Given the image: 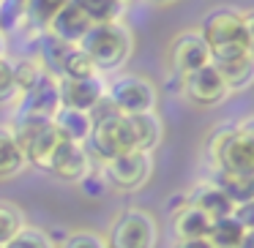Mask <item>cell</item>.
<instances>
[{
    "mask_svg": "<svg viewBox=\"0 0 254 248\" xmlns=\"http://www.w3.org/2000/svg\"><path fill=\"white\" fill-rule=\"evenodd\" d=\"M208 240L213 248H243L252 240V226L243 224V221L232 213V215H227V218L213 221Z\"/></svg>",
    "mask_w": 254,
    "mask_h": 248,
    "instance_id": "cell-17",
    "label": "cell"
},
{
    "mask_svg": "<svg viewBox=\"0 0 254 248\" xmlns=\"http://www.w3.org/2000/svg\"><path fill=\"white\" fill-rule=\"evenodd\" d=\"M167 57H170V68L175 79H183L189 74L199 71V68L210 66V50L205 47L202 36L197 30H181L170 41Z\"/></svg>",
    "mask_w": 254,
    "mask_h": 248,
    "instance_id": "cell-9",
    "label": "cell"
},
{
    "mask_svg": "<svg viewBox=\"0 0 254 248\" xmlns=\"http://www.w3.org/2000/svg\"><path fill=\"white\" fill-rule=\"evenodd\" d=\"M58 99H61V109L96 115L107 104V79H58Z\"/></svg>",
    "mask_w": 254,
    "mask_h": 248,
    "instance_id": "cell-8",
    "label": "cell"
},
{
    "mask_svg": "<svg viewBox=\"0 0 254 248\" xmlns=\"http://www.w3.org/2000/svg\"><path fill=\"white\" fill-rule=\"evenodd\" d=\"M61 248H107L104 243V235L101 232H93V229H77L66 237Z\"/></svg>",
    "mask_w": 254,
    "mask_h": 248,
    "instance_id": "cell-26",
    "label": "cell"
},
{
    "mask_svg": "<svg viewBox=\"0 0 254 248\" xmlns=\"http://www.w3.org/2000/svg\"><path fill=\"white\" fill-rule=\"evenodd\" d=\"M205 164L213 172L232 175H254V131L252 123L243 120L235 126H221L205 142Z\"/></svg>",
    "mask_w": 254,
    "mask_h": 248,
    "instance_id": "cell-2",
    "label": "cell"
},
{
    "mask_svg": "<svg viewBox=\"0 0 254 248\" xmlns=\"http://www.w3.org/2000/svg\"><path fill=\"white\" fill-rule=\"evenodd\" d=\"M90 28H93V22L88 19L82 3H79V0H63L61 8H58L55 17H52L50 28H47V33H50L52 39L68 44V47H79V41L88 36Z\"/></svg>",
    "mask_w": 254,
    "mask_h": 248,
    "instance_id": "cell-12",
    "label": "cell"
},
{
    "mask_svg": "<svg viewBox=\"0 0 254 248\" xmlns=\"http://www.w3.org/2000/svg\"><path fill=\"white\" fill-rule=\"evenodd\" d=\"M197 33L202 36L205 47L210 50V63L254 55V25L249 11L216 8V11L205 14Z\"/></svg>",
    "mask_w": 254,
    "mask_h": 248,
    "instance_id": "cell-1",
    "label": "cell"
},
{
    "mask_svg": "<svg viewBox=\"0 0 254 248\" xmlns=\"http://www.w3.org/2000/svg\"><path fill=\"white\" fill-rule=\"evenodd\" d=\"M3 248H58V246H55V240L41 229V226L25 224L22 229H19V235L14 237L11 243H6Z\"/></svg>",
    "mask_w": 254,
    "mask_h": 248,
    "instance_id": "cell-24",
    "label": "cell"
},
{
    "mask_svg": "<svg viewBox=\"0 0 254 248\" xmlns=\"http://www.w3.org/2000/svg\"><path fill=\"white\" fill-rule=\"evenodd\" d=\"M93 77H101V74L96 71V66L88 60V55H85L79 47H74V50L68 52V57L63 60L58 79H93Z\"/></svg>",
    "mask_w": 254,
    "mask_h": 248,
    "instance_id": "cell-22",
    "label": "cell"
},
{
    "mask_svg": "<svg viewBox=\"0 0 254 248\" xmlns=\"http://www.w3.org/2000/svg\"><path fill=\"white\" fill-rule=\"evenodd\" d=\"M101 177L110 188L121 194H134L145 188L153 177V155L139 153V150H128V153L118 155L112 161L101 164Z\"/></svg>",
    "mask_w": 254,
    "mask_h": 248,
    "instance_id": "cell-7",
    "label": "cell"
},
{
    "mask_svg": "<svg viewBox=\"0 0 254 248\" xmlns=\"http://www.w3.org/2000/svg\"><path fill=\"white\" fill-rule=\"evenodd\" d=\"M25 224H28V221H25V213L17 204L0 199V248L6 246V243H11Z\"/></svg>",
    "mask_w": 254,
    "mask_h": 248,
    "instance_id": "cell-23",
    "label": "cell"
},
{
    "mask_svg": "<svg viewBox=\"0 0 254 248\" xmlns=\"http://www.w3.org/2000/svg\"><path fill=\"white\" fill-rule=\"evenodd\" d=\"M0 57H8V39H6V33H0Z\"/></svg>",
    "mask_w": 254,
    "mask_h": 248,
    "instance_id": "cell-28",
    "label": "cell"
},
{
    "mask_svg": "<svg viewBox=\"0 0 254 248\" xmlns=\"http://www.w3.org/2000/svg\"><path fill=\"white\" fill-rule=\"evenodd\" d=\"M25 169H28V161H25V153L11 126H0V180H11Z\"/></svg>",
    "mask_w": 254,
    "mask_h": 248,
    "instance_id": "cell-20",
    "label": "cell"
},
{
    "mask_svg": "<svg viewBox=\"0 0 254 248\" xmlns=\"http://www.w3.org/2000/svg\"><path fill=\"white\" fill-rule=\"evenodd\" d=\"M175 248H213L210 240H178Z\"/></svg>",
    "mask_w": 254,
    "mask_h": 248,
    "instance_id": "cell-27",
    "label": "cell"
},
{
    "mask_svg": "<svg viewBox=\"0 0 254 248\" xmlns=\"http://www.w3.org/2000/svg\"><path fill=\"white\" fill-rule=\"evenodd\" d=\"M213 221L191 204H181L172 215V232L178 240H208Z\"/></svg>",
    "mask_w": 254,
    "mask_h": 248,
    "instance_id": "cell-16",
    "label": "cell"
},
{
    "mask_svg": "<svg viewBox=\"0 0 254 248\" xmlns=\"http://www.w3.org/2000/svg\"><path fill=\"white\" fill-rule=\"evenodd\" d=\"M107 106L123 117L156 112L159 90L142 74H115V79L107 82Z\"/></svg>",
    "mask_w": 254,
    "mask_h": 248,
    "instance_id": "cell-5",
    "label": "cell"
},
{
    "mask_svg": "<svg viewBox=\"0 0 254 248\" xmlns=\"http://www.w3.org/2000/svg\"><path fill=\"white\" fill-rule=\"evenodd\" d=\"M186 204L197 207L199 213H205L210 221L227 218V215L235 213L232 202L224 197V194H221V188L216 186L213 180H202V183H197L191 191H186Z\"/></svg>",
    "mask_w": 254,
    "mask_h": 248,
    "instance_id": "cell-13",
    "label": "cell"
},
{
    "mask_svg": "<svg viewBox=\"0 0 254 248\" xmlns=\"http://www.w3.org/2000/svg\"><path fill=\"white\" fill-rule=\"evenodd\" d=\"M88 14V19L93 25H112V22H123L126 19L128 6L121 0H79Z\"/></svg>",
    "mask_w": 254,
    "mask_h": 248,
    "instance_id": "cell-21",
    "label": "cell"
},
{
    "mask_svg": "<svg viewBox=\"0 0 254 248\" xmlns=\"http://www.w3.org/2000/svg\"><path fill=\"white\" fill-rule=\"evenodd\" d=\"M96 161L90 158L88 148L85 145H74V142H63L61 148H58L55 158H52L50 164V175L58 177L61 183H68V186H74V183H85L90 177V172H93Z\"/></svg>",
    "mask_w": 254,
    "mask_h": 248,
    "instance_id": "cell-11",
    "label": "cell"
},
{
    "mask_svg": "<svg viewBox=\"0 0 254 248\" xmlns=\"http://www.w3.org/2000/svg\"><path fill=\"white\" fill-rule=\"evenodd\" d=\"M3 60H6V57H0V63H3Z\"/></svg>",
    "mask_w": 254,
    "mask_h": 248,
    "instance_id": "cell-29",
    "label": "cell"
},
{
    "mask_svg": "<svg viewBox=\"0 0 254 248\" xmlns=\"http://www.w3.org/2000/svg\"><path fill=\"white\" fill-rule=\"evenodd\" d=\"M221 188L227 199L232 202V207H246L254 202V175H232V172H213L208 177Z\"/></svg>",
    "mask_w": 254,
    "mask_h": 248,
    "instance_id": "cell-18",
    "label": "cell"
},
{
    "mask_svg": "<svg viewBox=\"0 0 254 248\" xmlns=\"http://www.w3.org/2000/svg\"><path fill=\"white\" fill-rule=\"evenodd\" d=\"M79 50L88 55V60L96 66L101 77L107 74H123V66L128 63L134 52V33L126 22H112V25H93L88 30Z\"/></svg>",
    "mask_w": 254,
    "mask_h": 248,
    "instance_id": "cell-3",
    "label": "cell"
},
{
    "mask_svg": "<svg viewBox=\"0 0 254 248\" xmlns=\"http://www.w3.org/2000/svg\"><path fill=\"white\" fill-rule=\"evenodd\" d=\"M181 93L189 104L199 106V109H213V106H221L230 99V90H227L221 74L216 71L213 66H205V68H199V71L183 77L181 79Z\"/></svg>",
    "mask_w": 254,
    "mask_h": 248,
    "instance_id": "cell-10",
    "label": "cell"
},
{
    "mask_svg": "<svg viewBox=\"0 0 254 248\" xmlns=\"http://www.w3.org/2000/svg\"><path fill=\"white\" fill-rule=\"evenodd\" d=\"M88 153L93 161L104 164V161H112L118 155L134 150V139H131V128H128V117L115 115L110 106H101L93 115V131H90L88 139Z\"/></svg>",
    "mask_w": 254,
    "mask_h": 248,
    "instance_id": "cell-6",
    "label": "cell"
},
{
    "mask_svg": "<svg viewBox=\"0 0 254 248\" xmlns=\"http://www.w3.org/2000/svg\"><path fill=\"white\" fill-rule=\"evenodd\" d=\"M128 128H131L134 150L153 155L159 150V145L164 142V120L159 117V112H145V115L128 117Z\"/></svg>",
    "mask_w": 254,
    "mask_h": 248,
    "instance_id": "cell-14",
    "label": "cell"
},
{
    "mask_svg": "<svg viewBox=\"0 0 254 248\" xmlns=\"http://www.w3.org/2000/svg\"><path fill=\"white\" fill-rule=\"evenodd\" d=\"M52 126L58 128V134H61L66 142L88 145L90 131H93V115L74 112V109H58V115L52 117Z\"/></svg>",
    "mask_w": 254,
    "mask_h": 248,
    "instance_id": "cell-19",
    "label": "cell"
},
{
    "mask_svg": "<svg viewBox=\"0 0 254 248\" xmlns=\"http://www.w3.org/2000/svg\"><path fill=\"white\" fill-rule=\"evenodd\" d=\"M216 71L221 74L230 96L235 93H246L254 82V55H241V57H232V60H219V63H210Z\"/></svg>",
    "mask_w": 254,
    "mask_h": 248,
    "instance_id": "cell-15",
    "label": "cell"
},
{
    "mask_svg": "<svg viewBox=\"0 0 254 248\" xmlns=\"http://www.w3.org/2000/svg\"><path fill=\"white\" fill-rule=\"evenodd\" d=\"M159 237H161L159 221L145 207L121 210L104 232L107 248H156Z\"/></svg>",
    "mask_w": 254,
    "mask_h": 248,
    "instance_id": "cell-4",
    "label": "cell"
},
{
    "mask_svg": "<svg viewBox=\"0 0 254 248\" xmlns=\"http://www.w3.org/2000/svg\"><path fill=\"white\" fill-rule=\"evenodd\" d=\"M17 101H19V88L11 71V60L6 57L0 63V104H17Z\"/></svg>",
    "mask_w": 254,
    "mask_h": 248,
    "instance_id": "cell-25",
    "label": "cell"
}]
</instances>
